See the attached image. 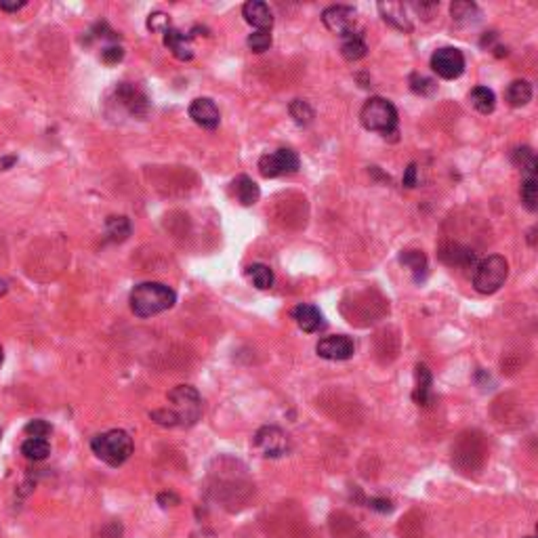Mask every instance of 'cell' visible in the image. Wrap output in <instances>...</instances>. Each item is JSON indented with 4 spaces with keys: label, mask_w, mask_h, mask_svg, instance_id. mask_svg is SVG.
Here are the masks:
<instances>
[{
    "label": "cell",
    "mask_w": 538,
    "mask_h": 538,
    "mask_svg": "<svg viewBox=\"0 0 538 538\" xmlns=\"http://www.w3.org/2000/svg\"><path fill=\"white\" fill-rule=\"evenodd\" d=\"M129 303L137 317H152L168 311L177 303V294L162 282H141L131 290Z\"/></svg>",
    "instance_id": "obj_1"
},
{
    "label": "cell",
    "mask_w": 538,
    "mask_h": 538,
    "mask_svg": "<svg viewBox=\"0 0 538 538\" xmlns=\"http://www.w3.org/2000/svg\"><path fill=\"white\" fill-rule=\"evenodd\" d=\"M360 120L364 125L366 131L379 133L385 139L397 137V110L395 105L383 97H370L364 105H362V112H360Z\"/></svg>",
    "instance_id": "obj_2"
},
{
    "label": "cell",
    "mask_w": 538,
    "mask_h": 538,
    "mask_svg": "<svg viewBox=\"0 0 538 538\" xmlns=\"http://www.w3.org/2000/svg\"><path fill=\"white\" fill-rule=\"evenodd\" d=\"M90 450L110 467H120L133 454V438L122 429H112V432L95 436L90 440Z\"/></svg>",
    "instance_id": "obj_3"
},
{
    "label": "cell",
    "mask_w": 538,
    "mask_h": 538,
    "mask_svg": "<svg viewBox=\"0 0 538 538\" xmlns=\"http://www.w3.org/2000/svg\"><path fill=\"white\" fill-rule=\"evenodd\" d=\"M509 263L500 255H490L473 267V288L482 294H494L507 282Z\"/></svg>",
    "instance_id": "obj_4"
},
{
    "label": "cell",
    "mask_w": 538,
    "mask_h": 538,
    "mask_svg": "<svg viewBox=\"0 0 538 538\" xmlns=\"http://www.w3.org/2000/svg\"><path fill=\"white\" fill-rule=\"evenodd\" d=\"M171 410L177 416L179 427H191L202 416V397L200 393L189 385H177L168 391Z\"/></svg>",
    "instance_id": "obj_5"
},
{
    "label": "cell",
    "mask_w": 538,
    "mask_h": 538,
    "mask_svg": "<svg viewBox=\"0 0 538 538\" xmlns=\"http://www.w3.org/2000/svg\"><path fill=\"white\" fill-rule=\"evenodd\" d=\"M296 171H299V156H296V152H292L288 148H280L271 154L261 156V160H259V173L265 179L292 175Z\"/></svg>",
    "instance_id": "obj_6"
},
{
    "label": "cell",
    "mask_w": 538,
    "mask_h": 538,
    "mask_svg": "<svg viewBox=\"0 0 538 538\" xmlns=\"http://www.w3.org/2000/svg\"><path fill=\"white\" fill-rule=\"evenodd\" d=\"M432 70L444 80H454L465 72V55L457 47H442L432 55Z\"/></svg>",
    "instance_id": "obj_7"
},
{
    "label": "cell",
    "mask_w": 538,
    "mask_h": 538,
    "mask_svg": "<svg viewBox=\"0 0 538 538\" xmlns=\"http://www.w3.org/2000/svg\"><path fill=\"white\" fill-rule=\"evenodd\" d=\"M255 448L267 459H278L290 450V440L280 427H261L255 436Z\"/></svg>",
    "instance_id": "obj_8"
},
{
    "label": "cell",
    "mask_w": 538,
    "mask_h": 538,
    "mask_svg": "<svg viewBox=\"0 0 538 538\" xmlns=\"http://www.w3.org/2000/svg\"><path fill=\"white\" fill-rule=\"evenodd\" d=\"M315 351H317L319 358H324V360L343 362V360H349L356 354V343L347 335H333V337L322 339L315 345Z\"/></svg>",
    "instance_id": "obj_9"
},
{
    "label": "cell",
    "mask_w": 538,
    "mask_h": 538,
    "mask_svg": "<svg viewBox=\"0 0 538 538\" xmlns=\"http://www.w3.org/2000/svg\"><path fill=\"white\" fill-rule=\"evenodd\" d=\"M322 24L326 26V30H331L337 36H345L349 32H354L356 26V9L354 7H345V5H335L329 7L322 13Z\"/></svg>",
    "instance_id": "obj_10"
},
{
    "label": "cell",
    "mask_w": 538,
    "mask_h": 538,
    "mask_svg": "<svg viewBox=\"0 0 538 538\" xmlns=\"http://www.w3.org/2000/svg\"><path fill=\"white\" fill-rule=\"evenodd\" d=\"M189 118L198 127H202L206 131H214V129L219 127V122H221V112H219L217 103H214L212 99L198 97V99H193L189 103Z\"/></svg>",
    "instance_id": "obj_11"
},
{
    "label": "cell",
    "mask_w": 538,
    "mask_h": 538,
    "mask_svg": "<svg viewBox=\"0 0 538 538\" xmlns=\"http://www.w3.org/2000/svg\"><path fill=\"white\" fill-rule=\"evenodd\" d=\"M116 99L127 107V110L133 114V116H145L148 114V97L145 93L137 86V84H131V82H122L118 88H116Z\"/></svg>",
    "instance_id": "obj_12"
},
{
    "label": "cell",
    "mask_w": 538,
    "mask_h": 538,
    "mask_svg": "<svg viewBox=\"0 0 538 538\" xmlns=\"http://www.w3.org/2000/svg\"><path fill=\"white\" fill-rule=\"evenodd\" d=\"M292 317L303 333H317L324 326V315L311 303H301L292 309Z\"/></svg>",
    "instance_id": "obj_13"
},
{
    "label": "cell",
    "mask_w": 538,
    "mask_h": 538,
    "mask_svg": "<svg viewBox=\"0 0 538 538\" xmlns=\"http://www.w3.org/2000/svg\"><path fill=\"white\" fill-rule=\"evenodd\" d=\"M242 17L246 19V24H251L253 28L261 30V32H269L274 26V15L269 11V7L261 0H248V3L242 7Z\"/></svg>",
    "instance_id": "obj_14"
},
{
    "label": "cell",
    "mask_w": 538,
    "mask_h": 538,
    "mask_svg": "<svg viewBox=\"0 0 538 538\" xmlns=\"http://www.w3.org/2000/svg\"><path fill=\"white\" fill-rule=\"evenodd\" d=\"M162 40H164V47L179 59V61H189L193 57V49H191V42H189V36H185L183 32L175 30V28H168L164 34H162Z\"/></svg>",
    "instance_id": "obj_15"
},
{
    "label": "cell",
    "mask_w": 538,
    "mask_h": 538,
    "mask_svg": "<svg viewBox=\"0 0 538 538\" xmlns=\"http://www.w3.org/2000/svg\"><path fill=\"white\" fill-rule=\"evenodd\" d=\"M232 187H234L236 200H238L242 206H253V204L259 202L261 191H259V185H257L251 177H246V175L236 177L234 183H232Z\"/></svg>",
    "instance_id": "obj_16"
},
{
    "label": "cell",
    "mask_w": 538,
    "mask_h": 538,
    "mask_svg": "<svg viewBox=\"0 0 538 538\" xmlns=\"http://www.w3.org/2000/svg\"><path fill=\"white\" fill-rule=\"evenodd\" d=\"M379 11H381V15H383V19L387 22V24H391L393 28H397V30H402V32H410L412 30V24H410V19L406 17V7L402 5V3H381L379 5Z\"/></svg>",
    "instance_id": "obj_17"
},
{
    "label": "cell",
    "mask_w": 538,
    "mask_h": 538,
    "mask_svg": "<svg viewBox=\"0 0 538 538\" xmlns=\"http://www.w3.org/2000/svg\"><path fill=\"white\" fill-rule=\"evenodd\" d=\"M366 42H364V36L358 34L356 30L341 36V55L347 59V61H360L362 57H366Z\"/></svg>",
    "instance_id": "obj_18"
},
{
    "label": "cell",
    "mask_w": 538,
    "mask_h": 538,
    "mask_svg": "<svg viewBox=\"0 0 538 538\" xmlns=\"http://www.w3.org/2000/svg\"><path fill=\"white\" fill-rule=\"evenodd\" d=\"M412 397L418 406L432 404V372H429V368L425 364L416 366V387H414Z\"/></svg>",
    "instance_id": "obj_19"
},
{
    "label": "cell",
    "mask_w": 538,
    "mask_h": 538,
    "mask_svg": "<svg viewBox=\"0 0 538 538\" xmlns=\"http://www.w3.org/2000/svg\"><path fill=\"white\" fill-rule=\"evenodd\" d=\"M440 259L448 265H457V267H475V253L461 248L457 244L444 246L440 253Z\"/></svg>",
    "instance_id": "obj_20"
},
{
    "label": "cell",
    "mask_w": 538,
    "mask_h": 538,
    "mask_svg": "<svg viewBox=\"0 0 538 538\" xmlns=\"http://www.w3.org/2000/svg\"><path fill=\"white\" fill-rule=\"evenodd\" d=\"M399 263L412 271L414 282H422L427 278V257L422 251H404L399 255Z\"/></svg>",
    "instance_id": "obj_21"
},
{
    "label": "cell",
    "mask_w": 538,
    "mask_h": 538,
    "mask_svg": "<svg viewBox=\"0 0 538 538\" xmlns=\"http://www.w3.org/2000/svg\"><path fill=\"white\" fill-rule=\"evenodd\" d=\"M469 101L480 114H492L496 107V95L488 86H475L469 93Z\"/></svg>",
    "instance_id": "obj_22"
},
{
    "label": "cell",
    "mask_w": 538,
    "mask_h": 538,
    "mask_svg": "<svg viewBox=\"0 0 538 538\" xmlns=\"http://www.w3.org/2000/svg\"><path fill=\"white\" fill-rule=\"evenodd\" d=\"M509 105L513 107H523L530 103L532 99V84L528 80H513L509 86H507V93H505Z\"/></svg>",
    "instance_id": "obj_23"
},
{
    "label": "cell",
    "mask_w": 538,
    "mask_h": 538,
    "mask_svg": "<svg viewBox=\"0 0 538 538\" xmlns=\"http://www.w3.org/2000/svg\"><path fill=\"white\" fill-rule=\"evenodd\" d=\"M450 13H452V19H454L459 26H469V24H473V22H477V19H480V9H477V5H473V3H465V0H459V3H452Z\"/></svg>",
    "instance_id": "obj_24"
},
{
    "label": "cell",
    "mask_w": 538,
    "mask_h": 538,
    "mask_svg": "<svg viewBox=\"0 0 538 538\" xmlns=\"http://www.w3.org/2000/svg\"><path fill=\"white\" fill-rule=\"evenodd\" d=\"M246 278L259 288V290H267L271 288L274 284V271L269 265H263V263H253L246 267Z\"/></svg>",
    "instance_id": "obj_25"
},
{
    "label": "cell",
    "mask_w": 538,
    "mask_h": 538,
    "mask_svg": "<svg viewBox=\"0 0 538 538\" xmlns=\"http://www.w3.org/2000/svg\"><path fill=\"white\" fill-rule=\"evenodd\" d=\"M105 234L114 242H122L131 236V221L127 217H107Z\"/></svg>",
    "instance_id": "obj_26"
},
{
    "label": "cell",
    "mask_w": 538,
    "mask_h": 538,
    "mask_svg": "<svg viewBox=\"0 0 538 538\" xmlns=\"http://www.w3.org/2000/svg\"><path fill=\"white\" fill-rule=\"evenodd\" d=\"M22 454L30 461H45L49 454H51V446L47 440H40V438H28L24 444H22Z\"/></svg>",
    "instance_id": "obj_27"
},
{
    "label": "cell",
    "mask_w": 538,
    "mask_h": 538,
    "mask_svg": "<svg viewBox=\"0 0 538 538\" xmlns=\"http://www.w3.org/2000/svg\"><path fill=\"white\" fill-rule=\"evenodd\" d=\"M513 162L515 166H519V171L523 173V177H536V156L532 152V148H517L513 152Z\"/></svg>",
    "instance_id": "obj_28"
},
{
    "label": "cell",
    "mask_w": 538,
    "mask_h": 538,
    "mask_svg": "<svg viewBox=\"0 0 538 538\" xmlns=\"http://www.w3.org/2000/svg\"><path fill=\"white\" fill-rule=\"evenodd\" d=\"M519 193H521V204L530 212H534L538 208V181H536V177H523Z\"/></svg>",
    "instance_id": "obj_29"
},
{
    "label": "cell",
    "mask_w": 538,
    "mask_h": 538,
    "mask_svg": "<svg viewBox=\"0 0 538 538\" xmlns=\"http://www.w3.org/2000/svg\"><path fill=\"white\" fill-rule=\"evenodd\" d=\"M288 110H290V116L294 118V122H296L299 127H307V125L313 122V110H311V105H309L307 101L294 99V101L290 103Z\"/></svg>",
    "instance_id": "obj_30"
},
{
    "label": "cell",
    "mask_w": 538,
    "mask_h": 538,
    "mask_svg": "<svg viewBox=\"0 0 538 538\" xmlns=\"http://www.w3.org/2000/svg\"><path fill=\"white\" fill-rule=\"evenodd\" d=\"M408 82H410V90L416 95H422V97L436 93V88H438V84L432 78H427L422 74H410Z\"/></svg>",
    "instance_id": "obj_31"
},
{
    "label": "cell",
    "mask_w": 538,
    "mask_h": 538,
    "mask_svg": "<svg viewBox=\"0 0 538 538\" xmlns=\"http://www.w3.org/2000/svg\"><path fill=\"white\" fill-rule=\"evenodd\" d=\"M246 45H248V49H251L253 53H265V51H269V47H271V34L257 30V32H253V34L248 36Z\"/></svg>",
    "instance_id": "obj_32"
},
{
    "label": "cell",
    "mask_w": 538,
    "mask_h": 538,
    "mask_svg": "<svg viewBox=\"0 0 538 538\" xmlns=\"http://www.w3.org/2000/svg\"><path fill=\"white\" fill-rule=\"evenodd\" d=\"M51 432H53V427H51L47 420H42V418H34V420H30V422L26 425V434H28V438H40V440H47V436H51Z\"/></svg>",
    "instance_id": "obj_33"
},
{
    "label": "cell",
    "mask_w": 538,
    "mask_h": 538,
    "mask_svg": "<svg viewBox=\"0 0 538 538\" xmlns=\"http://www.w3.org/2000/svg\"><path fill=\"white\" fill-rule=\"evenodd\" d=\"M150 418H152L156 425H160V427H179L177 416H175V412H173L171 408L154 410V412H150Z\"/></svg>",
    "instance_id": "obj_34"
},
{
    "label": "cell",
    "mask_w": 538,
    "mask_h": 538,
    "mask_svg": "<svg viewBox=\"0 0 538 538\" xmlns=\"http://www.w3.org/2000/svg\"><path fill=\"white\" fill-rule=\"evenodd\" d=\"M171 28V17L166 15V13H162V11H156V13H152L150 17H148V30H152V32H166Z\"/></svg>",
    "instance_id": "obj_35"
},
{
    "label": "cell",
    "mask_w": 538,
    "mask_h": 538,
    "mask_svg": "<svg viewBox=\"0 0 538 538\" xmlns=\"http://www.w3.org/2000/svg\"><path fill=\"white\" fill-rule=\"evenodd\" d=\"M122 57H125V51H122V47H118V45L105 47V49L101 51V61L107 63V65H114V63L122 61Z\"/></svg>",
    "instance_id": "obj_36"
},
{
    "label": "cell",
    "mask_w": 538,
    "mask_h": 538,
    "mask_svg": "<svg viewBox=\"0 0 538 538\" xmlns=\"http://www.w3.org/2000/svg\"><path fill=\"white\" fill-rule=\"evenodd\" d=\"M97 536H99V538H120V536H122V525H120V521H107V523H103V528L99 530Z\"/></svg>",
    "instance_id": "obj_37"
},
{
    "label": "cell",
    "mask_w": 538,
    "mask_h": 538,
    "mask_svg": "<svg viewBox=\"0 0 538 538\" xmlns=\"http://www.w3.org/2000/svg\"><path fill=\"white\" fill-rule=\"evenodd\" d=\"M370 507H372L374 511H381V513H389V511L393 509L391 500H387V498H372V500H370Z\"/></svg>",
    "instance_id": "obj_38"
},
{
    "label": "cell",
    "mask_w": 538,
    "mask_h": 538,
    "mask_svg": "<svg viewBox=\"0 0 538 538\" xmlns=\"http://www.w3.org/2000/svg\"><path fill=\"white\" fill-rule=\"evenodd\" d=\"M404 185L406 187H414L416 185V164H408L406 173H404Z\"/></svg>",
    "instance_id": "obj_39"
},
{
    "label": "cell",
    "mask_w": 538,
    "mask_h": 538,
    "mask_svg": "<svg viewBox=\"0 0 538 538\" xmlns=\"http://www.w3.org/2000/svg\"><path fill=\"white\" fill-rule=\"evenodd\" d=\"M158 503L162 507H175V505H179V496L173 492H162V494H158Z\"/></svg>",
    "instance_id": "obj_40"
},
{
    "label": "cell",
    "mask_w": 538,
    "mask_h": 538,
    "mask_svg": "<svg viewBox=\"0 0 538 538\" xmlns=\"http://www.w3.org/2000/svg\"><path fill=\"white\" fill-rule=\"evenodd\" d=\"M24 7H26V3H0V11H7V13H15Z\"/></svg>",
    "instance_id": "obj_41"
},
{
    "label": "cell",
    "mask_w": 538,
    "mask_h": 538,
    "mask_svg": "<svg viewBox=\"0 0 538 538\" xmlns=\"http://www.w3.org/2000/svg\"><path fill=\"white\" fill-rule=\"evenodd\" d=\"M189 538H217V536H214V532H212V530H208V528H202V530L193 532Z\"/></svg>",
    "instance_id": "obj_42"
},
{
    "label": "cell",
    "mask_w": 538,
    "mask_h": 538,
    "mask_svg": "<svg viewBox=\"0 0 538 538\" xmlns=\"http://www.w3.org/2000/svg\"><path fill=\"white\" fill-rule=\"evenodd\" d=\"M15 162H17V158H15V156L3 158V160H0V168H3V171H7V168H11V166H13Z\"/></svg>",
    "instance_id": "obj_43"
},
{
    "label": "cell",
    "mask_w": 538,
    "mask_h": 538,
    "mask_svg": "<svg viewBox=\"0 0 538 538\" xmlns=\"http://www.w3.org/2000/svg\"><path fill=\"white\" fill-rule=\"evenodd\" d=\"M7 290H9L7 282H5V280H0V296H5V294H7Z\"/></svg>",
    "instance_id": "obj_44"
},
{
    "label": "cell",
    "mask_w": 538,
    "mask_h": 538,
    "mask_svg": "<svg viewBox=\"0 0 538 538\" xmlns=\"http://www.w3.org/2000/svg\"><path fill=\"white\" fill-rule=\"evenodd\" d=\"M534 234H536V230L532 228L530 230V234H528V240H530V246H534Z\"/></svg>",
    "instance_id": "obj_45"
},
{
    "label": "cell",
    "mask_w": 538,
    "mask_h": 538,
    "mask_svg": "<svg viewBox=\"0 0 538 538\" xmlns=\"http://www.w3.org/2000/svg\"><path fill=\"white\" fill-rule=\"evenodd\" d=\"M0 362H3V347H0Z\"/></svg>",
    "instance_id": "obj_46"
},
{
    "label": "cell",
    "mask_w": 538,
    "mask_h": 538,
    "mask_svg": "<svg viewBox=\"0 0 538 538\" xmlns=\"http://www.w3.org/2000/svg\"><path fill=\"white\" fill-rule=\"evenodd\" d=\"M528 538H534V536H528Z\"/></svg>",
    "instance_id": "obj_47"
}]
</instances>
